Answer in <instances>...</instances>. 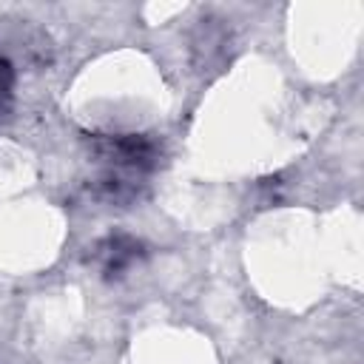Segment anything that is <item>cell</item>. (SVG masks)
Returning a JSON list of instances; mask_svg holds the SVG:
<instances>
[{
    "label": "cell",
    "mask_w": 364,
    "mask_h": 364,
    "mask_svg": "<svg viewBox=\"0 0 364 364\" xmlns=\"http://www.w3.org/2000/svg\"><path fill=\"white\" fill-rule=\"evenodd\" d=\"M11 91H14V68H11V63L0 54V114L9 108Z\"/></svg>",
    "instance_id": "3957f363"
},
{
    "label": "cell",
    "mask_w": 364,
    "mask_h": 364,
    "mask_svg": "<svg viewBox=\"0 0 364 364\" xmlns=\"http://www.w3.org/2000/svg\"><path fill=\"white\" fill-rule=\"evenodd\" d=\"M145 245L131 236V233H108L100 242H94L88 247V262L100 270L102 279H119L125 276L134 264H139L145 259Z\"/></svg>",
    "instance_id": "7a4b0ae2"
},
{
    "label": "cell",
    "mask_w": 364,
    "mask_h": 364,
    "mask_svg": "<svg viewBox=\"0 0 364 364\" xmlns=\"http://www.w3.org/2000/svg\"><path fill=\"white\" fill-rule=\"evenodd\" d=\"M88 148L102 165L91 182V196L108 205H131L145 188V176L159 165L162 148L148 134H88Z\"/></svg>",
    "instance_id": "6da1fadb"
}]
</instances>
